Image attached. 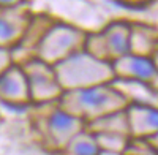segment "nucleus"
Listing matches in <instances>:
<instances>
[{
    "instance_id": "1",
    "label": "nucleus",
    "mask_w": 158,
    "mask_h": 155,
    "mask_svg": "<svg viewBox=\"0 0 158 155\" xmlns=\"http://www.w3.org/2000/svg\"><path fill=\"white\" fill-rule=\"evenodd\" d=\"M56 105L60 111L73 115L87 125L109 114L123 111L130 103L109 82L89 89L63 92Z\"/></svg>"
},
{
    "instance_id": "2",
    "label": "nucleus",
    "mask_w": 158,
    "mask_h": 155,
    "mask_svg": "<svg viewBox=\"0 0 158 155\" xmlns=\"http://www.w3.org/2000/svg\"><path fill=\"white\" fill-rule=\"evenodd\" d=\"M52 68L63 92L103 86L114 81L111 63L92 57L84 49L63 59Z\"/></svg>"
},
{
    "instance_id": "3",
    "label": "nucleus",
    "mask_w": 158,
    "mask_h": 155,
    "mask_svg": "<svg viewBox=\"0 0 158 155\" xmlns=\"http://www.w3.org/2000/svg\"><path fill=\"white\" fill-rule=\"evenodd\" d=\"M87 30L60 19L51 25L38 43L33 57L54 67L63 59L84 49Z\"/></svg>"
},
{
    "instance_id": "4",
    "label": "nucleus",
    "mask_w": 158,
    "mask_h": 155,
    "mask_svg": "<svg viewBox=\"0 0 158 155\" xmlns=\"http://www.w3.org/2000/svg\"><path fill=\"white\" fill-rule=\"evenodd\" d=\"M130 21L115 19L95 32H87L84 51L101 62L112 63L128 54Z\"/></svg>"
},
{
    "instance_id": "5",
    "label": "nucleus",
    "mask_w": 158,
    "mask_h": 155,
    "mask_svg": "<svg viewBox=\"0 0 158 155\" xmlns=\"http://www.w3.org/2000/svg\"><path fill=\"white\" fill-rule=\"evenodd\" d=\"M84 122L68 115L52 103V108L38 119V133L48 150L60 153L70 141L84 130Z\"/></svg>"
},
{
    "instance_id": "6",
    "label": "nucleus",
    "mask_w": 158,
    "mask_h": 155,
    "mask_svg": "<svg viewBox=\"0 0 158 155\" xmlns=\"http://www.w3.org/2000/svg\"><path fill=\"white\" fill-rule=\"evenodd\" d=\"M21 68L29 84L32 105L44 106V105L57 103V100L63 94V90L59 86L54 68L35 57L22 63Z\"/></svg>"
},
{
    "instance_id": "7",
    "label": "nucleus",
    "mask_w": 158,
    "mask_h": 155,
    "mask_svg": "<svg viewBox=\"0 0 158 155\" xmlns=\"http://www.w3.org/2000/svg\"><path fill=\"white\" fill-rule=\"evenodd\" d=\"M32 15L29 3L0 2V48L11 51L21 41Z\"/></svg>"
},
{
    "instance_id": "8",
    "label": "nucleus",
    "mask_w": 158,
    "mask_h": 155,
    "mask_svg": "<svg viewBox=\"0 0 158 155\" xmlns=\"http://www.w3.org/2000/svg\"><path fill=\"white\" fill-rule=\"evenodd\" d=\"M114 79L135 81L149 84L156 89V60L150 57H141L125 54L111 63Z\"/></svg>"
},
{
    "instance_id": "9",
    "label": "nucleus",
    "mask_w": 158,
    "mask_h": 155,
    "mask_svg": "<svg viewBox=\"0 0 158 155\" xmlns=\"http://www.w3.org/2000/svg\"><path fill=\"white\" fill-rule=\"evenodd\" d=\"M56 22V18L46 15V13H38V15H32L30 24L27 30L24 32L21 41L13 48L11 52V60L16 65H22L27 60L33 59L35 49L38 46V43L41 41L43 35L46 33V30Z\"/></svg>"
},
{
    "instance_id": "10",
    "label": "nucleus",
    "mask_w": 158,
    "mask_h": 155,
    "mask_svg": "<svg viewBox=\"0 0 158 155\" xmlns=\"http://www.w3.org/2000/svg\"><path fill=\"white\" fill-rule=\"evenodd\" d=\"M0 101L13 108H24L32 105L29 84L21 65H11L0 74Z\"/></svg>"
},
{
    "instance_id": "11",
    "label": "nucleus",
    "mask_w": 158,
    "mask_h": 155,
    "mask_svg": "<svg viewBox=\"0 0 158 155\" xmlns=\"http://www.w3.org/2000/svg\"><path fill=\"white\" fill-rule=\"evenodd\" d=\"M125 117L130 139H147L156 135L158 112L153 106L128 105L125 108Z\"/></svg>"
},
{
    "instance_id": "12",
    "label": "nucleus",
    "mask_w": 158,
    "mask_h": 155,
    "mask_svg": "<svg viewBox=\"0 0 158 155\" xmlns=\"http://www.w3.org/2000/svg\"><path fill=\"white\" fill-rule=\"evenodd\" d=\"M128 54L156 59V25L130 21Z\"/></svg>"
},
{
    "instance_id": "13",
    "label": "nucleus",
    "mask_w": 158,
    "mask_h": 155,
    "mask_svg": "<svg viewBox=\"0 0 158 155\" xmlns=\"http://www.w3.org/2000/svg\"><path fill=\"white\" fill-rule=\"evenodd\" d=\"M111 86L117 90L120 95L127 98L130 105H146L156 108V89L135 81H122V79H114Z\"/></svg>"
},
{
    "instance_id": "14",
    "label": "nucleus",
    "mask_w": 158,
    "mask_h": 155,
    "mask_svg": "<svg viewBox=\"0 0 158 155\" xmlns=\"http://www.w3.org/2000/svg\"><path fill=\"white\" fill-rule=\"evenodd\" d=\"M84 130L98 135V133H114V135H123L128 136V127H127V117H125V109L118 111L114 114H109L106 117H101L98 120H94L84 127Z\"/></svg>"
},
{
    "instance_id": "15",
    "label": "nucleus",
    "mask_w": 158,
    "mask_h": 155,
    "mask_svg": "<svg viewBox=\"0 0 158 155\" xmlns=\"http://www.w3.org/2000/svg\"><path fill=\"white\" fill-rule=\"evenodd\" d=\"M100 149L94 135L82 130L77 133L59 155H98Z\"/></svg>"
},
{
    "instance_id": "16",
    "label": "nucleus",
    "mask_w": 158,
    "mask_h": 155,
    "mask_svg": "<svg viewBox=\"0 0 158 155\" xmlns=\"http://www.w3.org/2000/svg\"><path fill=\"white\" fill-rule=\"evenodd\" d=\"M94 138L97 141V146L100 150L115 152V153H123L130 141L128 136L114 135V133H98V135H94Z\"/></svg>"
},
{
    "instance_id": "17",
    "label": "nucleus",
    "mask_w": 158,
    "mask_h": 155,
    "mask_svg": "<svg viewBox=\"0 0 158 155\" xmlns=\"http://www.w3.org/2000/svg\"><path fill=\"white\" fill-rule=\"evenodd\" d=\"M122 155H156V149L147 144L146 139H130Z\"/></svg>"
},
{
    "instance_id": "18",
    "label": "nucleus",
    "mask_w": 158,
    "mask_h": 155,
    "mask_svg": "<svg viewBox=\"0 0 158 155\" xmlns=\"http://www.w3.org/2000/svg\"><path fill=\"white\" fill-rule=\"evenodd\" d=\"M13 63L11 60V52L8 49H2L0 48V74H2L10 65Z\"/></svg>"
},
{
    "instance_id": "19",
    "label": "nucleus",
    "mask_w": 158,
    "mask_h": 155,
    "mask_svg": "<svg viewBox=\"0 0 158 155\" xmlns=\"http://www.w3.org/2000/svg\"><path fill=\"white\" fill-rule=\"evenodd\" d=\"M98 155H122V153H115V152H106V150H100Z\"/></svg>"
}]
</instances>
